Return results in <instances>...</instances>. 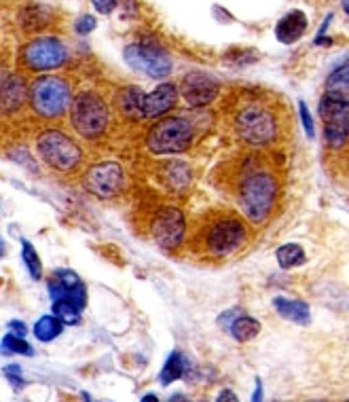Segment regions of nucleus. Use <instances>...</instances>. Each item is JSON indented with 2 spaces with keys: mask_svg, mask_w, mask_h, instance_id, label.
I'll return each instance as SVG.
<instances>
[{
  "mask_svg": "<svg viewBox=\"0 0 349 402\" xmlns=\"http://www.w3.org/2000/svg\"><path fill=\"white\" fill-rule=\"evenodd\" d=\"M5 250H7V248H5V241H3V239H0V258H3V256H5Z\"/></svg>",
  "mask_w": 349,
  "mask_h": 402,
  "instance_id": "obj_38",
  "label": "nucleus"
},
{
  "mask_svg": "<svg viewBox=\"0 0 349 402\" xmlns=\"http://www.w3.org/2000/svg\"><path fill=\"white\" fill-rule=\"evenodd\" d=\"M25 102V85L19 76L7 78L3 87H0V111L3 113H13Z\"/></svg>",
  "mask_w": 349,
  "mask_h": 402,
  "instance_id": "obj_18",
  "label": "nucleus"
},
{
  "mask_svg": "<svg viewBox=\"0 0 349 402\" xmlns=\"http://www.w3.org/2000/svg\"><path fill=\"white\" fill-rule=\"evenodd\" d=\"M21 254H23V263H25V267H28V273L32 276V280H41L43 278V263L28 239L21 241Z\"/></svg>",
  "mask_w": 349,
  "mask_h": 402,
  "instance_id": "obj_26",
  "label": "nucleus"
},
{
  "mask_svg": "<svg viewBox=\"0 0 349 402\" xmlns=\"http://www.w3.org/2000/svg\"><path fill=\"white\" fill-rule=\"evenodd\" d=\"M176 100H178V89L172 83L159 85L153 93H142V102H140L142 119H155L172 111L176 106Z\"/></svg>",
  "mask_w": 349,
  "mask_h": 402,
  "instance_id": "obj_14",
  "label": "nucleus"
},
{
  "mask_svg": "<svg viewBox=\"0 0 349 402\" xmlns=\"http://www.w3.org/2000/svg\"><path fill=\"white\" fill-rule=\"evenodd\" d=\"M216 400H218V402H225V400H237V396H235V394H231L229 390H223V394H221Z\"/></svg>",
  "mask_w": 349,
  "mask_h": 402,
  "instance_id": "obj_36",
  "label": "nucleus"
},
{
  "mask_svg": "<svg viewBox=\"0 0 349 402\" xmlns=\"http://www.w3.org/2000/svg\"><path fill=\"white\" fill-rule=\"evenodd\" d=\"M347 74H349V68H347V62H343L328 76V80H326V93H335V96L347 98L349 96V78H347Z\"/></svg>",
  "mask_w": 349,
  "mask_h": 402,
  "instance_id": "obj_22",
  "label": "nucleus"
},
{
  "mask_svg": "<svg viewBox=\"0 0 349 402\" xmlns=\"http://www.w3.org/2000/svg\"><path fill=\"white\" fill-rule=\"evenodd\" d=\"M193 142V127L186 119L170 117L150 127L146 146L155 155H178L184 153Z\"/></svg>",
  "mask_w": 349,
  "mask_h": 402,
  "instance_id": "obj_6",
  "label": "nucleus"
},
{
  "mask_svg": "<svg viewBox=\"0 0 349 402\" xmlns=\"http://www.w3.org/2000/svg\"><path fill=\"white\" fill-rule=\"evenodd\" d=\"M239 138L252 146H267L278 140V119L264 106L252 104L241 109L235 117Z\"/></svg>",
  "mask_w": 349,
  "mask_h": 402,
  "instance_id": "obj_4",
  "label": "nucleus"
},
{
  "mask_svg": "<svg viewBox=\"0 0 349 402\" xmlns=\"http://www.w3.org/2000/svg\"><path fill=\"white\" fill-rule=\"evenodd\" d=\"M142 93L144 91L138 87H125L119 93L117 104H119V111L123 113L125 119H142V109H140Z\"/></svg>",
  "mask_w": 349,
  "mask_h": 402,
  "instance_id": "obj_19",
  "label": "nucleus"
},
{
  "mask_svg": "<svg viewBox=\"0 0 349 402\" xmlns=\"http://www.w3.org/2000/svg\"><path fill=\"white\" fill-rule=\"evenodd\" d=\"M125 184V174L123 168L119 164H113V161H104V164L93 166L87 176H85V186L98 197H115L123 191Z\"/></svg>",
  "mask_w": 349,
  "mask_h": 402,
  "instance_id": "obj_11",
  "label": "nucleus"
},
{
  "mask_svg": "<svg viewBox=\"0 0 349 402\" xmlns=\"http://www.w3.org/2000/svg\"><path fill=\"white\" fill-rule=\"evenodd\" d=\"M142 400H144V402H146V400H148V402H157V396H144Z\"/></svg>",
  "mask_w": 349,
  "mask_h": 402,
  "instance_id": "obj_39",
  "label": "nucleus"
},
{
  "mask_svg": "<svg viewBox=\"0 0 349 402\" xmlns=\"http://www.w3.org/2000/svg\"><path fill=\"white\" fill-rule=\"evenodd\" d=\"M280 195V184L269 172H254L239 186L237 201L246 219L260 225L269 219Z\"/></svg>",
  "mask_w": 349,
  "mask_h": 402,
  "instance_id": "obj_1",
  "label": "nucleus"
},
{
  "mask_svg": "<svg viewBox=\"0 0 349 402\" xmlns=\"http://www.w3.org/2000/svg\"><path fill=\"white\" fill-rule=\"evenodd\" d=\"M319 117L324 125L349 127V100L335 93H324L319 100Z\"/></svg>",
  "mask_w": 349,
  "mask_h": 402,
  "instance_id": "obj_15",
  "label": "nucleus"
},
{
  "mask_svg": "<svg viewBox=\"0 0 349 402\" xmlns=\"http://www.w3.org/2000/svg\"><path fill=\"white\" fill-rule=\"evenodd\" d=\"M273 307H275V311H278L284 320H290V322H294V324L307 326L309 322H311L309 305L303 303V301L288 299V297H275V299H273Z\"/></svg>",
  "mask_w": 349,
  "mask_h": 402,
  "instance_id": "obj_17",
  "label": "nucleus"
},
{
  "mask_svg": "<svg viewBox=\"0 0 349 402\" xmlns=\"http://www.w3.org/2000/svg\"><path fill=\"white\" fill-rule=\"evenodd\" d=\"M62 328L64 324L56 317V315H45L41 317L36 324H34V337L38 341H53V339H58L62 335Z\"/></svg>",
  "mask_w": 349,
  "mask_h": 402,
  "instance_id": "obj_21",
  "label": "nucleus"
},
{
  "mask_svg": "<svg viewBox=\"0 0 349 402\" xmlns=\"http://www.w3.org/2000/svg\"><path fill=\"white\" fill-rule=\"evenodd\" d=\"M53 315H56L62 324H70V326L80 322V309L66 301H53Z\"/></svg>",
  "mask_w": 349,
  "mask_h": 402,
  "instance_id": "obj_27",
  "label": "nucleus"
},
{
  "mask_svg": "<svg viewBox=\"0 0 349 402\" xmlns=\"http://www.w3.org/2000/svg\"><path fill=\"white\" fill-rule=\"evenodd\" d=\"M125 62L150 78H164L172 72V60L155 41H142L125 49Z\"/></svg>",
  "mask_w": 349,
  "mask_h": 402,
  "instance_id": "obj_8",
  "label": "nucleus"
},
{
  "mask_svg": "<svg viewBox=\"0 0 349 402\" xmlns=\"http://www.w3.org/2000/svg\"><path fill=\"white\" fill-rule=\"evenodd\" d=\"M11 328H13V331H15L17 335H21V337L25 335V326L21 324V322H19V320H13V322H11Z\"/></svg>",
  "mask_w": 349,
  "mask_h": 402,
  "instance_id": "obj_35",
  "label": "nucleus"
},
{
  "mask_svg": "<svg viewBox=\"0 0 349 402\" xmlns=\"http://www.w3.org/2000/svg\"><path fill=\"white\" fill-rule=\"evenodd\" d=\"M30 104L36 115L45 119H58L70 106V87L60 76H41L30 87Z\"/></svg>",
  "mask_w": 349,
  "mask_h": 402,
  "instance_id": "obj_5",
  "label": "nucleus"
},
{
  "mask_svg": "<svg viewBox=\"0 0 349 402\" xmlns=\"http://www.w3.org/2000/svg\"><path fill=\"white\" fill-rule=\"evenodd\" d=\"M229 333L239 341V343H246V341H252L258 333H260V322L250 317V315H244L241 313L229 328Z\"/></svg>",
  "mask_w": 349,
  "mask_h": 402,
  "instance_id": "obj_20",
  "label": "nucleus"
},
{
  "mask_svg": "<svg viewBox=\"0 0 349 402\" xmlns=\"http://www.w3.org/2000/svg\"><path fill=\"white\" fill-rule=\"evenodd\" d=\"M5 372H7V379L11 381V386H13V390H15V392L23 390V386H25V379L21 377V368H19L17 364H11V366H7V368H5Z\"/></svg>",
  "mask_w": 349,
  "mask_h": 402,
  "instance_id": "obj_30",
  "label": "nucleus"
},
{
  "mask_svg": "<svg viewBox=\"0 0 349 402\" xmlns=\"http://www.w3.org/2000/svg\"><path fill=\"white\" fill-rule=\"evenodd\" d=\"M180 377H184V358H182L180 352H174V354L168 358L164 370H161L159 381L164 383V386H170L172 381H176V379H180Z\"/></svg>",
  "mask_w": 349,
  "mask_h": 402,
  "instance_id": "obj_25",
  "label": "nucleus"
},
{
  "mask_svg": "<svg viewBox=\"0 0 349 402\" xmlns=\"http://www.w3.org/2000/svg\"><path fill=\"white\" fill-rule=\"evenodd\" d=\"M218 80L207 72H189L184 76L182 85H180V96L182 100L193 106V109H201L216 100L218 96Z\"/></svg>",
  "mask_w": 349,
  "mask_h": 402,
  "instance_id": "obj_12",
  "label": "nucleus"
},
{
  "mask_svg": "<svg viewBox=\"0 0 349 402\" xmlns=\"http://www.w3.org/2000/svg\"><path fill=\"white\" fill-rule=\"evenodd\" d=\"M47 9L41 7V5H30V7H25L23 13H21V23H23V30H28V32H34L38 28H43V25L49 21L47 19Z\"/></svg>",
  "mask_w": 349,
  "mask_h": 402,
  "instance_id": "obj_23",
  "label": "nucleus"
},
{
  "mask_svg": "<svg viewBox=\"0 0 349 402\" xmlns=\"http://www.w3.org/2000/svg\"><path fill=\"white\" fill-rule=\"evenodd\" d=\"M3 347L7 352H11V354H23V356H32L34 354L32 345L28 341H23L21 335H7L5 341H3Z\"/></svg>",
  "mask_w": 349,
  "mask_h": 402,
  "instance_id": "obj_29",
  "label": "nucleus"
},
{
  "mask_svg": "<svg viewBox=\"0 0 349 402\" xmlns=\"http://www.w3.org/2000/svg\"><path fill=\"white\" fill-rule=\"evenodd\" d=\"M184 214L178 208H164L157 212V216L153 219L150 225V235L157 241L159 248L164 250H176L184 241Z\"/></svg>",
  "mask_w": 349,
  "mask_h": 402,
  "instance_id": "obj_10",
  "label": "nucleus"
},
{
  "mask_svg": "<svg viewBox=\"0 0 349 402\" xmlns=\"http://www.w3.org/2000/svg\"><path fill=\"white\" fill-rule=\"evenodd\" d=\"M95 25H98L95 17L83 15V17H80V19L76 21V32H78L80 36H85V34H89L91 30H95Z\"/></svg>",
  "mask_w": 349,
  "mask_h": 402,
  "instance_id": "obj_32",
  "label": "nucleus"
},
{
  "mask_svg": "<svg viewBox=\"0 0 349 402\" xmlns=\"http://www.w3.org/2000/svg\"><path fill=\"white\" fill-rule=\"evenodd\" d=\"M91 5H93V9H95L98 13L109 15V13H113V11H115L117 0H91Z\"/></svg>",
  "mask_w": 349,
  "mask_h": 402,
  "instance_id": "obj_34",
  "label": "nucleus"
},
{
  "mask_svg": "<svg viewBox=\"0 0 349 402\" xmlns=\"http://www.w3.org/2000/svg\"><path fill=\"white\" fill-rule=\"evenodd\" d=\"M307 30V15L299 9H294L290 13H286L278 25H275V36L280 43L284 45H292V43H297Z\"/></svg>",
  "mask_w": 349,
  "mask_h": 402,
  "instance_id": "obj_16",
  "label": "nucleus"
},
{
  "mask_svg": "<svg viewBox=\"0 0 349 402\" xmlns=\"http://www.w3.org/2000/svg\"><path fill=\"white\" fill-rule=\"evenodd\" d=\"M275 256H278V263H280L282 269H292V267L305 263V252L297 244H286V246H282L275 252Z\"/></svg>",
  "mask_w": 349,
  "mask_h": 402,
  "instance_id": "obj_24",
  "label": "nucleus"
},
{
  "mask_svg": "<svg viewBox=\"0 0 349 402\" xmlns=\"http://www.w3.org/2000/svg\"><path fill=\"white\" fill-rule=\"evenodd\" d=\"M23 64L32 72H47L56 70L68 60V51L62 41L53 36H38L30 41L21 51Z\"/></svg>",
  "mask_w": 349,
  "mask_h": 402,
  "instance_id": "obj_9",
  "label": "nucleus"
},
{
  "mask_svg": "<svg viewBox=\"0 0 349 402\" xmlns=\"http://www.w3.org/2000/svg\"><path fill=\"white\" fill-rule=\"evenodd\" d=\"M299 113H301V121H303V127L307 131V136L313 138L315 136V127H313V119L307 111V104L305 102H299Z\"/></svg>",
  "mask_w": 349,
  "mask_h": 402,
  "instance_id": "obj_31",
  "label": "nucleus"
},
{
  "mask_svg": "<svg viewBox=\"0 0 349 402\" xmlns=\"http://www.w3.org/2000/svg\"><path fill=\"white\" fill-rule=\"evenodd\" d=\"M241 313H244L241 309H227L225 313H221V315H218V326H221V328H225V331H229V328H231V324H233V322H235Z\"/></svg>",
  "mask_w": 349,
  "mask_h": 402,
  "instance_id": "obj_33",
  "label": "nucleus"
},
{
  "mask_svg": "<svg viewBox=\"0 0 349 402\" xmlns=\"http://www.w3.org/2000/svg\"><path fill=\"white\" fill-rule=\"evenodd\" d=\"M199 246L207 256L227 258L244 248L248 241V229L237 216H216L201 227Z\"/></svg>",
  "mask_w": 349,
  "mask_h": 402,
  "instance_id": "obj_2",
  "label": "nucleus"
},
{
  "mask_svg": "<svg viewBox=\"0 0 349 402\" xmlns=\"http://www.w3.org/2000/svg\"><path fill=\"white\" fill-rule=\"evenodd\" d=\"M324 142L333 150L343 148L345 142H347V127H341V125H324Z\"/></svg>",
  "mask_w": 349,
  "mask_h": 402,
  "instance_id": "obj_28",
  "label": "nucleus"
},
{
  "mask_svg": "<svg viewBox=\"0 0 349 402\" xmlns=\"http://www.w3.org/2000/svg\"><path fill=\"white\" fill-rule=\"evenodd\" d=\"M47 286H49L51 301H66L83 311L87 303V292H85V284L80 282V278L74 271L68 269L56 271V276L49 280Z\"/></svg>",
  "mask_w": 349,
  "mask_h": 402,
  "instance_id": "obj_13",
  "label": "nucleus"
},
{
  "mask_svg": "<svg viewBox=\"0 0 349 402\" xmlns=\"http://www.w3.org/2000/svg\"><path fill=\"white\" fill-rule=\"evenodd\" d=\"M70 123L78 136L95 140L109 127V106L91 91L78 93L70 104Z\"/></svg>",
  "mask_w": 349,
  "mask_h": 402,
  "instance_id": "obj_3",
  "label": "nucleus"
},
{
  "mask_svg": "<svg viewBox=\"0 0 349 402\" xmlns=\"http://www.w3.org/2000/svg\"><path fill=\"white\" fill-rule=\"evenodd\" d=\"M254 400H260V381L256 379V394H254Z\"/></svg>",
  "mask_w": 349,
  "mask_h": 402,
  "instance_id": "obj_37",
  "label": "nucleus"
},
{
  "mask_svg": "<svg viewBox=\"0 0 349 402\" xmlns=\"http://www.w3.org/2000/svg\"><path fill=\"white\" fill-rule=\"evenodd\" d=\"M36 146H38V155L45 159V164H49L58 172H72L83 161L80 146L72 138H68L66 133L56 129L41 133Z\"/></svg>",
  "mask_w": 349,
  "mask_h": 402,
  "instance_id": "obj_7",
  "label": "nucleus"
}]
</instances>
